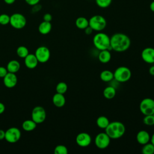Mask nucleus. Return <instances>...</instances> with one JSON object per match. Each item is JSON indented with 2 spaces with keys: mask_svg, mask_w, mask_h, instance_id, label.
Listing matches in <instances>:
<instances>
[{
  "mask_svg": "<svg viewBox=\"0 0 154 154\" xmlns=\"http://www.w3.org/2000/svg\"><path fill=\"white\" fill-rule=\"evenodd\" d=\"M131 39L125 34L117 32L110 37V47L116 52H124L129 49Z\"/></svg>",
  "mask_w": 154,
  "mask_h": 154,
  "instance_id": "1",
  "label": "nucleus"
},
{
  "mask_svg": "<svg viewBox=\"0 0 154 154\" xmlns=\"http://www.w3.org/2000/svg\"><path fill=\"white\" fill-rule=\"evenodd\" d=\"M105 129V132L111 139H117L122 137L126 130L124 124L118 121L109 122Z\"/></svg>",
  "mask_w": 154,
  "mask_h": 154,
  "instance_id": "2",
  "label": "nucleus"
},
{
  "mask_svg": "<svg viewBox=\"0 0 154 154\" xmlns=\"http://www.w3.org/2000/svg\"><path fill=\"white\" fill-rule=\"evenodd\" d=\"M93 43L94 47L99 51L111 49L110 47V37L104 32H99L95 34L93 38Z\"/></svg>",
  "mask_w": 154,
  "mask_h": 154,
  "instance_id": "3",
  "label": "nucleus"
},
{
  "mask_svg": "<svg viewBox=\"0 0 154 154\" xmlns=\"http://www.w3.org/2000/svg\"><path fill=\"white\" fill-rule=\"evenodd\" d=\"M89 26L96 31H101L106 26V21L105 17L101 15H94L88 20Z\"/></svg>",
  "mask_w": 154,
  "mask_h": 154,
  "instance_id": "4",
  "label": "nucleus"
},
{
  "mask_svg": "<svg viewBox=\"0 0 154 154\" xmlns=\"http://www.w3.org/2000/svg\"><path fill=\"white\" fill-rule=\"evenodd\" d=\"M114 73V78L119 82H125L129 80L131 77V70L126 66L117 67Z\"/></svg>",
  "mask_w": 154,
  "mask_h": 154,
  "instance_id": "5",
  "label": "nucleus"
},
{
  "mask_svg": "<svg viewBox=\"0 0 154 154\" xmlns=\"http://www.w3.org/2000/svg\"><path fill=\"white\" fill-rule=\"evenodd\" d=\"M10 24L13 28L17 29H20L25 26L26 24V19L22 14L16 13L10 16Z\"/></svg>",
  "mask_w": 154,
  "mask_h": 154,
  "instance_id": "6",
  "label": "nucleus"
},
{
  "mask_svg": "<svg viewBox=\"0 0 154 154\" xmlns=\"http://www.w3.org/2000/svg\"><path fill=\"white\" fill-rule=\"evenodd\" d=\"M140 111L144 116L153 114L154 100L149 97L143 99L140 103Z\"/></svg>",
  "mask_w": 154,
  "mask_h": 154,
  "instance_id": "7",
  "label": "nucleus"
},
{
  "mask_svg": "<svg viewBox=\"0 0 154 154\" xmlns=\"http://www.w3.org/2000/svg\"><path fill=\"white\" fill-rule=\"evenodd\" d=\"M21 137L20 131L16 127H11L8 128L5 132V139L10 143H14L17 142Z\"/></svg>",
  "mask_w": 154,
  "mask_h": 154,
  "instance_id": "8",
  "label": "nucleus"
},
{
  "mask_svg": "<svg viewBox=\"0 0 154 154\" xmlns=\"http://www.w3.org/2000/svg\"><path fill=\"white\" fill-rule=\"evenodd\" d=\"M46 117L45 109L41 106H35L31 112V119L37 124L43 123Z\"/></svg>",
  "mask_w": 154,
  "mask_h": 154,
  "instance_id": "9",
  "label": "nucleus"
},
{
  "mask_svg": "<svg viewBox=\"0 0 154 154\" xmlns=\"http://www.w3.org/2000/svg\"><path fill=\"white\" fill-rule=\"evenodd\" d=\"M110 140L111 138L106 132H100L96 136L94 143L99 149H104L109 145Z\"/></svg>",
  "mask_w": 154,
  "mask_h": 154,
  "instance_id": "10",
  "label": "nucleus"
},
{
  "mask_svg": "<svg viewBox=\"0 0 154 154\" xmlns=\"http://www.w3.org/2000/svg\"><path fill=\"white\" fill-rule=\"evenodd\" d=\"M34 55L39 63H45L49 60L51 53L47 47L42 46L37 48Z\"/></svg>",
  "mask_w": 154,
  "mask_h": 154,
  "instance_id": "11",
  "label": "nucleus"
},
{
  "mask_svg": "<svg viewBox=\"0 0 154 154\" xmlns=\"http://www.w3.org/2000/svg\"><path fill=\"white\" fill-rule=\"evenodd\" d=\"M91 142V136L86 132H81L78 134L76 137V144L82 147L88 146Z\"/></svg>",
  "mask_w": 154,
  "mask_h": 154,
  "instance_id": "12",
  "label": "nucleus"
},
{
  "mask_svg": "<svg viewBox=\"0 0 154 154\" xmlns=\"http://www.w3.org/2000/svg\"><path fill=\"white\" fill-rule=\"evenodd\" d=\"M143 60L148 64L154 63V48L148 47L144 48L141 52Z\"/></svg>",
  "mask_w": 154,
  "mask_h": 154,
  "instance_id": "13",
  "label": "nucleus"
},
{
  "mask_svg": "<svg viewBox=\"0 0 154 154\" xmlns=\"http://www.w3.org/2000/svg\"><path fill=\"white\" fill-rule=\"evenodd\" d=\"M4 84L7 88H11L16 86L17 82V78L15 73L8 72L3 78Z\"/></svg>",
  "mask_w": 154,
  "mask_h": 154,
  "instance_id": "14",
  "label": "nucleus"
},
{
  "mask_svg": "<svg viewBox=\"0 0 154 154\" xmlns=\"http://www.w3.org/2000/svg\"><path fill=\"white\" fill-rule=\"evenodd\" d=\"M24 59V62L26 67L29 69H33L35 68L38 63L34 54H29Z\"/></svg>",
  "mask_w": 154,
  "mask_h": 154,
  "instance_id": "15",
  "label": "nucleus"
},
{
  "mask_svg": "<svg viewBox=\"0 0 154 154\" xmlns=\"http://www.w3.org/2000/svg\"><path fill=\"white\" fill-rule=\"evenodd\" d=\"M136 139L137 142L139 144L141 145H144L149 143V141H150V134H149L148 132H147L145 130L140 131L137 134Z\"/></svg>",
  "mask_w": 154,
  "mask_h": 154,
  "instance_id": "16",
  "label": "nucleus"
},
{
  "mask_svg": "<svg viewBox=\"0 0 154 154\" xmlns=\"http://www.w3.org/2000/svg\"><path fill=\"white\" fill-rule=\"evenodd\" d=\"M52 102L54 105L58 108L63 107L66 103V99L63 94L57 93L52 97Z\"/></svg>",
  "mask_w": 154,
  "mask_h": 154,
  "instance_id": "17",
  "label": "nucleus"
},
{
  "mask_svg": "<svg viewBox=\"0 0 154 154\" xmlns=\"http://www.w3.org/2000/svg\"><path fill=\"white\" fill-rule=\"evenodd\" d=\"M99 60L100 63L106 64L108 63L111 58V54L108 49L100 51L98 55Z\"/></svg>",
  "mask_w": 154,
  "mask_h": 154,
  "instance_id": "18",
  "label": "nucleus"
},
{
  "mask_svg": "<svg viewBox=\"0 0 154 154\" xmlns=\"http://www.w3.org/2000/svg\"><path fill=\"white\" fill-rule=\"evenodd\" d=\"M52 29V25L50 22L43 21L41 22L38 26V30L39 32L43 35L48 34L50 32Z\"/></svg>",
  "mask_w": 154,
  "mask_h": 154,
  "instance_id": "19",
  "label": "nucleus"
},
{
  "mask_svg": "<svg viewBox=\"0 0 154 154\" xmlns=\"http://www.w3.org/2000/svg\"><path fill=\"white\" fill-rule=\"evenodd\" d=\"M20 67V64L18 61L13 60L10 61L7 65V69L8 72L16 73L17 72Z\"/></svg>",
  "mask_w": 154,
  "mask_h": 154,
  "instance_id": "20",
  "label": "nucleus"
},
{
  "mask_svg": "<svg viewBox=\"0 0 154 154\" xmlns=\"http://www.w3.org/2000/svg\"><path fill=\"white\" fill-rule=\"evenodd\" d=\"M37 126V123L31 120H25L22 125V129L27 132L32 131L35 129Z\"/></svg>",
  "mask_w": 154,
  "mask_h": 154,
  "instance_id": "21",
  "label": "nucleus"
},
{
  "mask_svg": "<svg viewBox=\"0 0 154 154\" xmlns=\"http://www.w3.org/2000/svg\"><path fill=\"white\" fill-rule=\"evenodd\" d=\"M116 94V90L112 86H108L104 88L103 91V96L107 99H111L114 97Z\"/></svg>",
  "mask_w": 154,
  "mask_h": 154,
  "instance_id": "22",
  "label": "nucleus"
},
{
  "mask_svg": "<svg viewBox=\"0 0 154 154\" xmlns=\"http://www.w3.org/2000/svg\"><path fill=\"white\" fill-rule=\"evenodd\" d=\"M76 26L80 29H84L89 25L88 20L84 17H79L75 21Z\"/></svg>",
  "mask_w": 154,
  "mask_h": 154,
  "instance_id": "23",
  "label": "nucleus"
},
{
  "mask_svg": "<svg viewBox=\"0 0 154 154\" xmlns=\"http://www.w3.org/2000/svg\"><path fill=\"white\" fill-rule=\"evenodd\" d=\"M100 78L103 82H109L114 79V73L110 70H105L101 72Z\"/></svg>",
  "mask_w": 154,
  "mask_h": 154,
  "instance_id": "24",
  "label": "nucleus"
},
{
  "mask_svg": "<svg viewBox=\"0 0 154 154\" xmlns=\"http://www.w3.org/2000/svg\"><path fill=\"white\" fill-rule=\"evenodd\" d=\"M109 123V119L103 116H99L96 120L97 126L101 129H105Z\"/></svg>",
  "mask_w": 154,
  "mask_h": 154,
  "instance_id": "25",
  "label": "nucleus"
},
{
  "mask_svg": "<svg viewBox=\"0 0 154 154\" xmlns=\"http://www.w3.org/2000/svg\"><path fill=\"white\" fill-rule=\"evenodd\" d=\"M141 152L143 154H153L154 153V145L150 143H146L143 145Z\"/></svg>",
  "mask_w": 154,
  "mask_h": 154,
  "instance_id": "26",
  "label": "nucleus"
},
{
  "mask_svg": "<svg viewBox=\"0 0 154 154\" xmlns=\"http://www.w3.org/2000/svg\"><path fill=\"white\" fill-rule=\"evenodd\" d=\"M16 53L19 57L25 58L29 54V51L26 47L24 46H20L17 48Z\"/></svg>",
  "mask_w": 154,
  "mask_h": 154,
  "instance_id": "27",
  "label": "nucleus"
},
{
  "mask_svg": "<svg viewBox=\"0 0 154 154\" xmlns=\"http://www.w3.org/2000/svg\"><path fill=\"white\" fill-rule=\"evenodd\" d=\"M55 89L57 93L64 94L67 90V85L64 82H60L56 85Z\"/></svg>",
  "mask_w": 154,
  "mask_h": 154,
  "instance_id": "28",
  "label": "nucleus"
},
{
  "mask_svg": "<svg viewBox=\"0 0 154 154\" xmlns=\"http://www.w3.org/2000/svg\"><path fill=\"white\" fill-rule=\"evenodd\" d=\"M55 154H67L68 149L64 145H58L54 149Z\"/></svg>",
  "mask_w": 154,
  "mask_h": 154,
  "instance_id": "29",
  "label": "nucleus"
},
{
  "mask_svg": "<svg viewBox=\"0 0 154 154\" xmlns=\"http://www.w3.org/2000/svg\"><path fill=\"white\" fill-rule=\"evenodd\" d=\"M95 1L97 5L102 8L108 7L112 2V0H95Z\"/></svg>",
  "mask_w": 154,
  "mask_h": 154,
  "instance_id": "30",
  "label": "nucleus"
},
{
  "mask_svg": "<svg viewBox=\"0 0 154 154\" xmlns=\"http://www.w3.org/2000/svg\"><path fill=\"white\" fill-rule=\"evenodd\" d=\"M143 123L147 126L154 125V116L153 114L145 116L143 119Z\"/></svg>",
  "mask_w": 154,
  "mask_h": 154,
  "instance_id": "31",
  "label": "nucleus"
},
{
  "mask_svg": "<svg viewBox=\"0 0 154 154\" xmlns=\"http://www.w3.org/2000/svg\"><path fill=\"white\" fill-rule=\"evenodd\" d=\"M10 16L7 14H0V24L2 25H6L10 23Z\"/></svg>",
  "mask_w": 154,
  "mask_h": 154,
  "instance_id": "32",
  "label": "nucleus"
},
{
  "mask_svg": "<svg viewBox=\"0 0 154 154\" xmlns=\"http://www.w3.org/2000/svg\"><path fill=\"white\" fill-rule=\"evenodd\" d=\"M8 72L7 68L3 66H0V78H4Z\"/></svg>",
  "mask_w": 154,
  "mask_h": 154,
  "instance_id": "33",
  "label": "nucleus"
},
{
  "mask_svg": "<svg viewBox=\"0 0 154 154\" xmlns=\"http://www.w3.org/2000/svg\"><path fill=\"white\" fill-rule=\"evenodd\" d=\"M32 7L31 11L32 13H37V12L39 11L42 8V5L40 4H39V3L34 5H32Z\"/></svg>",
  "mask_w": 154,
  "mask_h": 154,
  "instance_id": "34",
  "label": "nucleus"
},
{
  "mask_svg": "<svg viewBox=\"0 0 154 154\" xmlns=\"http://www.w3.org/2000/svg\"><path fill=\"white\" fill-rule=\"evenodd\" d=\"M43 20L44 21H46V22H50L52 20V15L50 14V13H45L44 15H43Z\"/></svg>",
  "mask_w": 154,
  "mask_h": 154,
  "instance_id": "35",
  "label": "nucleus"
},
{
  "mask_svg": "<svg viewBox=\"0 0 154 154\" xmlns=\"http://www.w3.org/2000/svg\"><path fill=\"white\" fill-rule=\"evenodd\" d=\"M25 1L27 4L31 6H32L37 4H38L40 0H25Z\"/></svg>",
  "mask_w": 154,
  "mask_h": 154,
  "instance_id": "36",
  "label": "nucleus"
},
{
  "mask_svg": "<svg viewBox=\"0 0 154 154\" xmlns=\"http://www.w3.org/2000/svg\"><path fill=\"white\" fill-rule=\"evenodd\" d=\"M84 31H85V33L87 34V35H90L91 34L93 31V29L88 25L87 27H86L85 29H84Z\"/></svg>",
  "mask_w": 154,
  "mask_h": 154,
  "instance_id": "37",
  "label": "nucleus"
},
{
  "mask_svg": "<svg viewBox=\"0 0 154 154\" xmlns=\"http://www.w3.org/2000/svg\"><path fill=\"white\" fill-rule=\"evenodd\" d=\"M5 109V107L4 103H2V102H0V114H2Z\"/></svg>",
  "mask_w": 154,
  "mask_h": 154,
  "instance_id": "38",
  "label": "nucleus"
},
{
  "mask_svg": "<svg viewBox=\"0 0 154 154\" xmlns=\"http://www.w3.org/2000/svg\"><path fill=\"white\" fill-rule=\"evenodd\" d=\"M5 138V131L2 129H0V140Z\"/></svg>",
  "mask_w": 154,
  "mask_h": 154,
  "instance_id": "39",
  "label": "nucleus"
},
{
  "mask_svg": "<svg viewBox=\"0 0 154 154\" xmlns=\"http://www.w3.org/2000/svg\"><path fill=\"white\" fill-rule=\"evenodd\" d=\"M4 2L7 4H8V5H11V4H13L15 2L16 0H4Z\"/></svg>",
  "mask_w": 154,
  "mask_h": 154,
  "instance_id": "40",
  "label": "nucleus"
},
{
  "mask_svg": "<svg viewBox=\"0 0 154 154\" xmlns=\"http://www.w3.org/2000/svg\"><path fill=\"white\" fill-rule=\"evenodd\" d=\"M149 72L151 75H153L154 76V65L152 66L149 70Z\"/></svg>",
  "mask_w": 154,
  "mask_h": 154,
  "instance_id": "41",
  "label": "nucleus"
},
{
  "mask_svg": "<svg viewBox=\"0 0 154 154\" xmlns=\"http://www.w3.org/2000/svg\"><path fill=\"white\" fill-rule=\"evenodd\" d=\"M149 8L150 9V10L153 12H154V1H153L150 4V5H149Z\"/></svg>",
  "mask_w": 154,
  "mask_h": 154,
  "instance_id": "42",
  "label": "nucleus"
},
{
  "mask_svg": "<svg viewBox=\"0 0 154 154\" xmlns=\"http://www.w3.org/2000/svg\"><path fill=\"white\" fill-rule=\"evenodd\" d=\"M150 141H151V143L154 145V133L153 134V135H152V137H150Z\"/></svg>",
  "mask_w": 154,
  "mask_h": 154,
  "instance_id": "43",
  "label": "nucleus"
},
{
  "mask_svg": "<svg viewBox=\"0 0 154 154\" xmlns=\"http://www.w3.org/2000/svg\"><path fill=\"white\" fill-rule=\"evenodd\" d=\"M153 116H154V114H153Z\"/></svg>",
  "mask_w": 154,
  "mask_h": 154,
  "instance_id": "44",
  "label": "nucleus"
}]
</instances>
